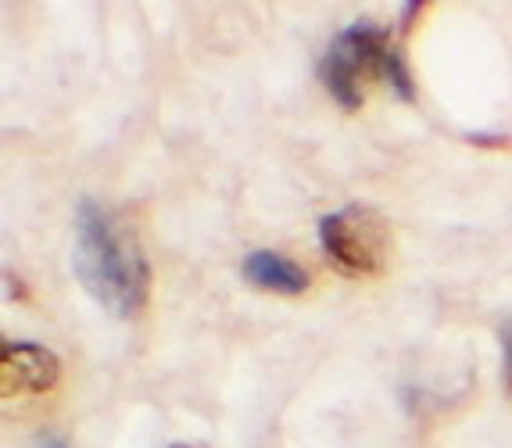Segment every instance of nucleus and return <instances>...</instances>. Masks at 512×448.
<instances>
[{
    "label": "nucleus",
    "mask_w": 512,
    "mask_h": 448,
    "mask_svg": "<svg viewBox=\"0 0 512 448\" xmlns=\"http://www.w3.org/2000/svg\"><path fill=\"white\" fill-rule=\"evenodd\" d=\"M72 269L83 291L115 319H133L144 312L151 294V266L133 223H126L111 205L94 198L79 201Z\"/></svg>",
    "instance_id": "1"
},
{
    "label": "nucleus",
    "mask_w": 512,
    "mask_h": 448,
    "mask_svg": "<svg viewBox=\"0 0 512 448\" xmlns=\"http://www.w3.org/2000/svg\"><path fill=\"white\" fill-rule=\"evenodd\" d=\"M369 79H387L405 101L416 97L409 65L402 51L391 44V33L376 22H355L319 58V83L344 112H359Z\"/></svg>",
    "instance_id": "2"
},
{
    "label": "nucleus",
    "mask_w": 512,
    "mask_h": 448,
    "mask_svg": "<svg viewBox=\"0 0 512 448\" xmlns=\"http://www.w3.org/2000/svg\"><path fill=\"white\" fill-rule=\"evenodd\" d=\"M319 244L344 276H380L391 262V226L366 205L337 208L319 219Z\"/></svg>",
    "instance_id": "3"
},
{
    "label": "nucleus",
    "mask_w": 512,
    "mask_h": 448,
    "mask_svg": "<svg viewBox=\"0 0 512 448\" xmlns=\"http://www.w3.org/2000/svg\"><path fill=\"white\" fill-rule=\"evenodd\" d=\"M0 377H4V395H43L58 384L61 362L51 348L33 341H4Z\"/></svg>",
    "instance_id": "4"
},
{
    "label": "nucleus",
    "mask_w": 512,
    "mask_h": 448,
    "mask_svg": "<svg viewBox=\"0 0 512 448\" xmlns=\"http://www.w3.org/2000/svg\"><path fill=\"white\" fill-rule=\"evenodd\" d=\"M244 280H248L255 291H265V294H283V298H298V294L308 291V273L291 262L287 255L280 251H251L244 266H240Z\"/></svg>",
    "instance_id": "5"
},
{
    "label": "nucleus",
    "mask_w": 512,
    "mask_h": 448,
    "mask_svg": "<svg viewBox=\"0 0 512 448\" xmlns=\"http://www.w3.org/2000/svg\"><path fill=\"white\" fill-rule=\"evenodd\" d=\"M502 355H505V391L512 395V319L502 327Z\"/></svg>",
    "instance_id": "6"
},
{
    "label": "nucleus",
    "mask_w": 512,
    "mask_h": 448,
    "mask_svg": "<svg viewBox=\"0 0 512 448\" xmlns=\"http://www.w3.org/2000/svg\"><path fill=\"white\" fill-rule=\"evenodd\" d=\"M26 448H69L65 441H58V438H36L33 445H26Z\"/></svg>",
    "instance_id": "7"
},
{
    "label": "nucleus",
    "mask_w": 512,
    "mask_h": 448,
    "mask_svg": "<svg viewBox=\"0 0 512 448\" xmlns=\"http://www.w3.org/2000/svg\"><path fill=\"white\" fill-rule=\"evenodd\" d=\"M169 448H205V445H183V441H176V445H169Z\"/></svg>",
    "instance_id": "8"
}]
</instances>
